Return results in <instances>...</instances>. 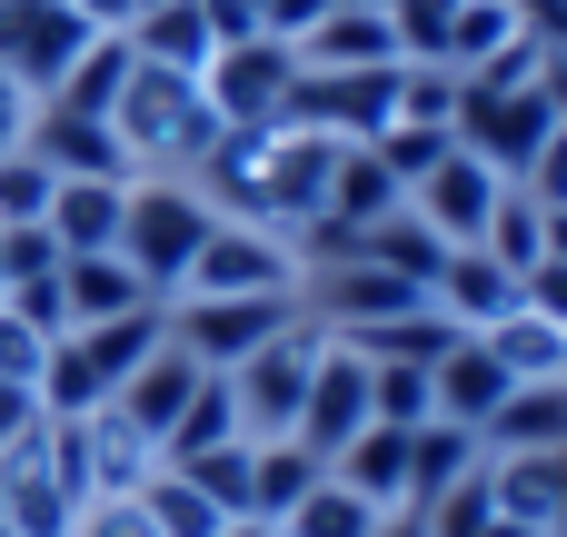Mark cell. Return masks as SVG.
<instances>
[{
    "mask_svg": "<svg viewBox=\"0 0 567 537\" xmlns=\"http://www.w3.org/2000/svg\"><path fill=\"white\" fill-rule=\"evenodd\" d=\"M140 508H150V528H159V537H219V528H229V518H219V508H209V498H199L179 468H150Z\"/></svg>",
    "mask_w": 567,
    "mask_h": 537,
    "instance_id": "obj_31",
    "label": "cell"
},
{
    "mask_svg": "<svg viewBox=\"0 0 567 537\" xmlns=\"http://www.w3.org/2000/svg\"><path fill=\"white\" fill-rule=\"evenodd\" d=\"M359 259H379V269H399V279H419V289H429V279H439V259H449V239H439L419 209H389V219L359 239Z\"/></svg>",
    "mask_w": 567,
    "mask_h": 537,
    "instance_id": "obj_27",
    "label": "cell"
},
{
    "mask_svg": "<svg viewBox=\"0 0 567 537\" xmlns=\"http://www.w3.org/2000/svg\"><path fill=\"white\" fill-rule=\"evenodd\" d=\"M110 130L130 149V169H199V149L219 140V110L199 90V70H150L130 60L120 100H110Z\"/></svg>",
    "mask_w": 567,
    "mask_h": 537,
    "instance_id": "obj_1",
    "label": "cell"
},
{
    "mask_svg": "<svg viewBox=\"0 0 567 537\" xmlns=\"http://www.w3.org/2000/svg\"><path fill=\"white\" fill-rule=\"evenodd\" d=\"M249 458H259L249 438H219V448L179 458V478H189V488H199V498H209L219 518H249Z\"/></svg>",
    "mask_w": 567,
    "mask_h": 537,
    "instance_id": "obj_30",
    "label": "cell"
},
{
    "mask_svg": "<svg viewBox=\"0 0 567 537\" xmlns=\"http://www.w3.org/2000/svg\"><path fill=\"white\" fill-rule=\"evenodd\" d=\"M468 468H488V448H478V428H449V419H429V428H409V508H429L439 488H458Z\"/></svg>",
    "mask_w": 567,
    "mask_h": 537,
    "instance_id": "obj_25",
    "label": "cell"
},
{
    "mask_svg": "<svg viewBox=\"0 0 567 537\" xmlns=\"http://www.w3.org/2000/svg\"><path fill=\"white\" fill-rule=\"evenodd\" d=\"M488 458H558L567 448V379H538V389H508V409L478 428Z\"/></svg>",
    "mask_w": 567,
    "mask_h": 537,
    "instance_id": "obj_16",
    "label": "cell"
},
{
    "mask_svg": "<svg viewBox=\"0 0 567 537\" xmlns=\"http://www.w3.org/2000/svg\"><path fill=\"white\" fill-rule=\"evenodd\" d=\"M60 309H70V329H100V319H130V309H159V299L140 289V269L120 249H100V259H60Z\"/></svg>",
    "mask_w": 567,
    "mask_h": 537,
    "instance_id": "obj_17",
    "label": "cell"
},
{
    "mask_svg": "<svg viewBox=\"0 0 567 537\" xmlns=\"http://www.w3.org/2000/svg\"><path fill=\"white\" fill-rule=\"evenodd\" d=\"M518 189H528L538 209H567V120H558V130H548V149L528 159V179H518Z\"/></svg>",
    "mask_w": 567,
    "mask_h": 537,
    "instance_id": "obj_39",
    "label": "cell"
},
{
    "mask_svg": "<svg viewBox=\"0 0 567 537\" xmlns=\"http://www.w3.org/2000/svg\"><path fill=\"white\" fill-rule=\"evenodd\" d=\"M219 438H239V399H229V379H199V399H189L179 428L159 438V468H179V458H199V448H219Z\"/></svg>",
    "mask_w": 567,
    "mask_h": 537,
    "instance_id": "obj_28",
    "label": "cell"
},
{
    "mask_svg": "<svg viewBox=\"0 0 567 537\" xmlns=\"http://www.w3.org/2000/svg\"><path fill=\"white\" fill-rule=\"evenodd\" d=\"M30 110H40V100H30V90L0 70V149H20V140H30Z\"/></svg>",
    "mask_w": 567,
    "mask_h": 537,
    "instance_id": "obj_42",
    "label": "cell"
},
{
    "mask_svg": "<svg viewBox=\"0 0 567 537\" xmlns=\"http://www.w3.org/2000/svg\"><path fill=\"white\" fill-rule=\"evenodd\" d=\"M0 537H10V528H0Z\"/></svg>",
    "mask_w": 567,
    "mask_h": 537,
    "instance_id": "obj_47",
    "label": "cell"
},
{
    "mask_svg": "<svg viewBox=\"0 0 567 537\" xmlns=\"http://www.w3.org/2000/svg\"><path fill=\"white\" fill-rule=\"evenodd\" d=\"M279 537H379V508L359 498V488H339V478H319L289 518H279Z\"/></svg>",
    "mask_w": 567,
    "mask_h": 537,
    "instance_id": "obj_29",
    "label": "cell"
},
{
    "mask_svg": "<svg viewBox=\"0 0 567 537\" xmlns=\"http://www.w3.org/2000/svg\"><path fill=\"white\" fill-rule=\"evenodd\" d=\"M299 70H399V20L389 0H329L299 40Z\"/></svg>",
    "mask_w": 567,
    "mask_h": 537,
    "instance_id": "obj_9",
    "label": "cell"
},
{
    "mask_svg": "<svg viewBox=\"0 0 567 537\" xmlns=\"http://www.w3.org/2000/svg\"><path fill=\"white\" fill-rule=\"evenodd\" d=\"M50 428V409H40V389L30 379H0V458L20 448V438H40Z\"/></svg>",
    "mask_w": 567,
    "mask_h": 537,
    "instance_id": "obj_37",
    "label": "cell"
},
{
    "mask_svg": "<svg viewBox=\"0 0 567 537\" xmlns=\"http://www.w3.org/2000/svg\"><path fill=\"white\" fill-rule=\"evenodd\" d=\"M249 448H259V458H249V518H269V528H279V518L329 478V458H319V448H299V438H249Z\"/></svg>",
    "mask_w": 567,
    "mask_h": 537,
    "instance_id": "obj_23",
    "label": "cell"
},
{
    "mask_svg": "<svg viewBox=\"0 0 567 537\" xmlns=\"http://www.w3.org/2000/svg\"><path fill=\"white\" fill-rule=\"evenodd\" d=\"M199 90H209L219 130H279V120H289V90H299V50H289V40H269V30L219 40V50H209V70H199Z\"/></svg>",
    "mask_w": 567,
    "mask_h": 537,
    "instance_id": "obj_4",
    "label": "cell"
},
{
    "mask_svg": "<svg viewBox=\"0 0 567 537\" xmlns=\"http://www.w3.org/2000/svg\"><path fill=\"white\" fill-rule=\"evenodd\" d=\"M369 419L379 428H429V369H399V359H369Z\"/></svg>",
    "mask_w": 567,
    "mask_h": 537,
    "instance_id": "obj_32",
    "label": "cell"
},
{
    "mask_svg": "<svg viewBox=\"0 0 567 537\" xmlns=\"http://www.w3.org/2000/svg\"><path fill=\"white\" fill-rule=\"evenodd\" d=\"M449 110H458V70L399 60V120H409V130H449Z\"/></svg>",
    "mask_w": 567,
    "mask_h": 537,
    "instance_id": "obj_33",
    "label": "cell"
},
{
    "mask_svg": "<svg viewBox=\"0 0 567 537\" xmlns=\"http://www.w3.org/2000/svg\"><path fill=\"white\" fill-rule=\"evenodd\" d=\"M319 10H329V0H259V30H269V40H289V50H299V40H309V20H319Z\"/></svg>",
    "mask_w": 567,
    "mask_h": 537,
    "instance_id": "obj_41",
    "label": "cell"
},
{
    "mask_svg": "<svg viewBox=\"0 0 567 537\" xmlns=\"http://www.w3.org/2000/svg\"><path fill=\"white\" fill-rule=\"evenodd\" d=\"M120 199H130V179H60L50 209H40L50 249H60V259H100V249H120Z\"/></svg>",
    "mask_w": 567,
    "mask_h": 537,
    "instance_id": "obj_15",
    "label": "cell"
},
{
    "mask_svg": "<svg viewBox=\"0 0 567 537\" xmlns=\"http://www.w3.org/2000/svg\"><path fill=\"white\" fill-rule=\"evenodd\" d=\"M179 299H299V249L279 229H249V219H219L179 279Z\"/></svg>",
    "mask_w": 567,
    "mask_h": 537,
    "instance_id": "obj_6",
    "label": "cell"
},
{
    "mask_svg": "<svg viewBox=\"0 0 567 537\" xmlns=\"http://www.w3.org/2000/svg\"><path fill=\"white\" fill-rule=\"evenodd\" d=\"M508 50H528V20H518V0H458L439 70H458V80H488Z\"/></svg>",
    "mask_w": 567,
    "mask_h": 537,
    "instance_id": "obj_21",
    "label": "cell"
},
{
    "mask_svg": "<svg viewBox=\"0 0 567 537\" xmlns=\"http://www.w3.org/2000/svg\"><path fill=\"white\" fill-rule=\"evenodd\" d=\"M20 149H30L50 179H140L110 120H80V110H50V100L30 110V140H20Z\"/></svg>",
    "mask_w": 567,
    "mask_h": 537,
    "instance_id": "obj_10",
    "label": "cell"
},
{
    "mask_svg": "<svg viewBox=\"0 0 567 537\" xmlns=\"http://www.w3.org/2000/svg\"><path fill=\"white\" fill-rule=\"evenodd\" d=\"M70 537H159V528H150L140 488H130V498H90V508L70 518Z\"/></svg>",
    "mask_w": 567,
    "mask_h": 537,
    "instance_id": "obj_36",
    "label": "cell"
},
{
    "mask_svg": "<svg viewBox=\"0 0 567 537\" xmlns=\"http://www.w3.org/2000/svg\"><path fill=\"white\" fill-rule=\"evenodd\" d=\"M498 189H508V179H498L488 159H468V149H449V159H439V169H429V179L409 189V209H419V219H429V229H439L449 249H468V239L488 229V209H498Z\"/></svg>",
    "mask_w": 567,
    "mask_h": 537,
    "instance_id": "obj_11",
    "label": "cell"
},
{
    "mask_svg": "<svg viewBox=\"0 0 567 537\" xmlns=\"http://www.w3.org/2000/svg\"><path fill=\"white\" fill-rule=\"evenodd\" d=\"M488 488H498V518L567 537V448L558 458H488Z\"/></svg>",
    "mask_w": 567,
    "mask_h": 537,
    "instance_id": "obj_19",
    "label": "cell"
},
{
    "mask_svg": "<svg viewBox=\"0 0 567 537\" xmlns=\"http://www.w3.org/2000/svg\"><path fill=\"white\" fill-rule=\"evenodd\" d=\"M199 379H209V369H199V359H189L179 339H159V349H150V359L130 369V389H120L110 409H120V419H130V428H140L150 448H159V438L179 428V409L199 399Z\"/></svg>",
    "mask_w": 567,
    "mask_h": 537,
    "instance_id": "obj_12",
    "label": "cell"
},
{
    "mask_svg": "<svg viewBox=\"0 0 567 537\" xmlns=\"http://www.w3.org/2000/svg\"><path fill=\"white\" fill-rule=\"evenodd\" d=\"M429 309H439L449 329H498V319L518 309V269H498L488 249H449L439 279H429Z\"/></svg>",
    "mask_w": 567,
    "mask_h": 537,
    "instance_id": "obj_14",
    "label": "cell"
},
{
    "mask_svg": "<svg viewBox=\"0 0 567 537\" xmlns=\"http://www.w3.org/2000/svg\"><path fill=\"white\" fill-rule=\"evenodd\" d=\"M120 80H130V40L120 30H100L70 70H60V90H50V110H80V120H110V100H120Z\"/></svg>",
    "mask_w": 567,
    "mask_h": 537,
    "instance_id": "obj_26",
    "label": "cell"
},
{
    "mask_svg": "<svg viewBox=\"0 0 567 537\" xmlns=\"http://www.w3.org/2000/svg\"><path fill=\"white\" fill-rule=\"evenodd\" d=\"M319 319L299 309L269 349H249L239 369H229V399H239V438H289L299 428V399H309V369H319Z\"/></svg>",
    "mask_w": 567,
    "mask_h": 537,
    "instance_id": "obj_5",
    "label": "cell"
},
{
    "mask_svg": "<svg viewBox=\"0 0 567 537\" xmlns=\"http://www.w3.org/2000/svg\"><path fill=\"white\" fill-rule=\"evenodd\" d=\"M369 149H379V159L399 169V189H419V179H429V169H439V159H449L458 140H449V130H409V120H389V130H379Z\"/></svg>",
    "mask_w": 567,
    "mask_h": 537,
    "instance_id": "obj_35",
    "label": "cell"
},
{
    "mask_svg": "<svg viewBox=\"0 0 567 537\" xmlns=\"http://www.w3.org/2000/svg\"><path fill=\"white\" fill-rule=\"evenodd\" d=\"M120 40H130V60H150V70H209V50H219V30H209L199 0H150Z\"/></svg>",
    "mask_w": 567,
    "mask_h": 537,
    "instance_id": "obj_18",
    "label": "cell"
},
{
    "mask_svg": "<svg viewBox=\"0 0 567 537\" xmlns=\"http://www.w3.org/2000/svg\"><path fill=\"white\" fill-rule=\"evenodd\" d=\"M558 90L548 80H458V110H449V140L468 149V159H488L498 179H528V159L548 149V130H558Z\"/></svg>",
    "mask_w": 567,
    "mask_h": 537,
    "instance_id": "obj_3",
    "label": "cell"
},
{
    "mask_svg": "<svg viewBox=\"0 0 567 537\" xmlns=\"http://www.w3.org/2000/svg\"><path fill=\"white\" fill-rule=\"evenodd\" d=\"M209 229H219V209H209L189 179H169V169H140L130 199H120V259L140 269V289H150L159 309L179 299V279H189V259H199Z\"/></svg>",
    "mask_w": 567,
    "mask_h": 537,
    "instance_id": "obj_2",
    "label": "cell"
},
{
    "mask_svg": "<svg viewBox=\"0 0 567 537\" xmlns=\"http://www.w3.org/2000/svg\"><path fill=\"white\" fill-rule=\"evenodd\" d=\"M329 478H339V488H359L379 518H389V508H409V428H379V419H369V428L329 458Z\"/></svg>",
    "mask_w": 567,
    "mask_h": 537,
    "instance_id": "obj_20",
    "label": "cell"
},
{
    "mask_svg": "<svg viewBox=\"0 0 567 537\" xmlns=\"http://www.w3.org/2000/svg\"><path fill=\"white\" fill-rule=\"evenodd\" d=\"M159 319H169V339H179L209 379H229L249 349H269V339L299 319V299H169Z\"/></svg>",
    "mask_w": 567,
    "mask_h": 537,
    "instance_id": "obj_7",
    "label": "cell"
},
{
    "mask_svg": "<svg viewBox=\"0 0 567 537\" xmlns=\"http://www.w3.org/2000/svg\"><path fill=\"white\" fill-rule=\"evenodd\" d=\"M538 259H567V209H548V219H538Z\"/></svg>",
    "mask_w": 567,
    "mask_h": 537,
    "instance_id": "obj_44",
    "label": "cell"
},
{
    "mask_svg": "<svg viewBox=\"0 0 567 537\" xmlns=\"http://www.w3.org/2000/svg\"><path fill=\"white\" fill-rule=\"evenodd\" d=\"M50 189H60V179H50L30 149H0V229H40Z\"/></svg>",
    "mask_w": 567,
    "mask_h": 537,
    "instance_id": "obj_34",
    "label": "cell"
},
{
    "mask_svg": "<svg viewBox=\"0 0 567 537\" xmlns=\"http://www.w3.org/2000/svg\"><path fill=\"white\" fill-rule=\"evenodd\" d=\"M40 359H50V339H40L30 319L0 309V379H30V389H40Z\"/></svg>",
    "mask_w": 567,
    "mask_h": 537,
    "instance_id": "obj_38",
    "label": "cell"
},
{
    "mask_svg": "<svg viewBox=\"0 0 567 537\" xmlns=\"http://www.w3.org/2000/svg\"><path fill=\"white\" fill-rule=\"evenodd\" d=\"M488 339V359L518 379V389H538V379H567V329L558 319H538V309H508L498 329H478Z\"/></svg>",
    "mask_w": 567,
    "mask_h": 537,
    "instance_id": "obj_24",
    "label": "cell"
},
{
    "mask_svg": "<svg viewBox=\"0 0 567 537\" xmlns=\"http://www.w3.org/2000/svg\"><path fill=\"white\" fill-rule=\"evenodd\" d=\"M518 309H538V319H558V329H567V259H538V269L518 279Z\"/></svg>",
    "mask_w": 567,
    "mask_h": 537,
    "instance_id": "obj_40",
    "label": "cell"
},
{
    "mask_svg": "<svg viewBox=\"0 0 567 537\" xmlns=\"http://www.w3.org/2000/svg\"><path fill=\"white\" fill-rule=\"evenodd\" d=\"M508 389H518V379L488 359V339H478V329H468V339H449V359L429 369V409H439L449 428H488V419L508 409Z\"/></svg>",
    "mask_w": 567,
    "mask_h": 537,
    "instance_id": "obj_13",
    "label": "cell"
},
{
    "mask_svg": "<svg viewBox=\"0 0 567 537\" xmlns=\"http://www.w3.org/2000/svg\"><path fill=\"white\" fill-rule=\"evenodd\" d=\"M70 10H80V20H90V30H130V20H140V10H150V0H70Z\"/></svg>",
    "mask_w": 567,
    "mask_h": 537,
    "instance_id": "obj_43",
    "label": "cell"
},
{
    "mask_svg": "<svg viewBox=\"0 0 567 537\" xmlns=\"http://www.w3.org/2000/svg\"><path fill=\"white\" fill-rule=\"evenodd\" d=\"M369 428V359L349 349V339H319V369H309V399H299V448H319V458H339L349 438Z\"/></svg>",
    "mask_w": 567,
    "mask_h": 537,
    "instance_id": "obj_8",
    "label": "cell"
},
{
    "mask_svg": "<svg viewBox=\"0 0 567 537\" xmlns=\"http://www.w3.org/2000/svg\"><path fill=\"white\" fill-rule=\"evenodd\" d=\"M219 537H279V528H269V518H229Z\"/></svg>",
    "mask_w": 567,
    "mask_h": 537,
    "instance_id": "obj_46",
    "label": "cell"
},
{
    "mask_svg": "<svg viewBox=\"0 0 567 537\" xmlns=\"http://www.w3.org/2000/svg\"><path fill=\"white\" fill-rule=\"evenodd\" d=\"M389 209H409V189H399V169L359 140V149H339V169H329V209L319 219H339V229H379Z\"/></svg>",
    "mask_w": 567,
    "mask_h": 537,
    "instance_id": "obj_22",
    "label": "cell"
},
{
    "mask_svg": "<svg viewBox=\"0 0 567 537\" xmlns=\"http://www.w3.org/2000/svg\"><path fill=\"white\" fill-rule=\"evenodd\" d=\"M379 537H429V528H419L409 508H389V518H379Z\"/></svg>",
    "mask_w": 567,
    "mask_h": 537,
    "instance_id": "obj_45",
    "label": "cell"
}]
</instances>
